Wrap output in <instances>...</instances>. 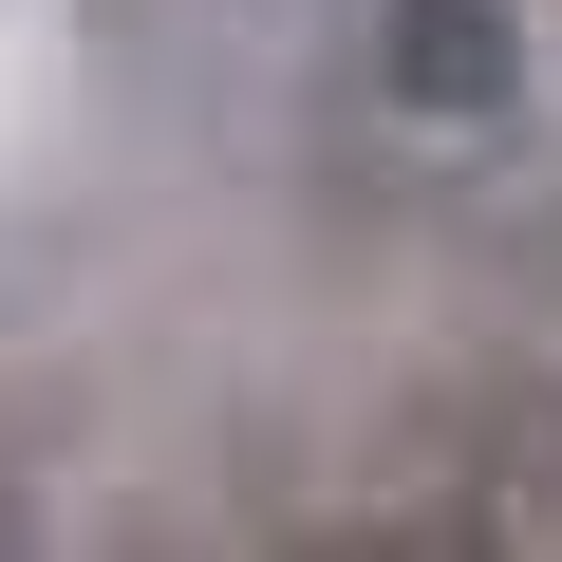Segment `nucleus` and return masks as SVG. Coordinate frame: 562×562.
Listing matches in <instances>:
<instances>
[{
  "mask_svg": "<svg viewBox=\"0 0 562 562\" xmlns=\"http://www.w3.org/2000/svg\"><path fill=\"white\" fill-rule=\"evenodd\" d=\"M375 94L431 113V132H487V113H525V20L506 0H394L375 20Z\"/></svg>",
  "mask_w": 562,
  "mask_h": 562,
  "instance_id": "1",
  "label": "nucleus"
}]
</instances>
